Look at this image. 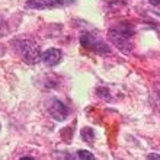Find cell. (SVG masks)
<instances>
[{"label":"cell","mask_w":160,"mask_h":160,"mask_svg":"<svg viewBox=\"0 0 160 160\" xmlns=\"http://www.w3.org/2000/svg\"><path fill=\"white\" fill-rule=\"evenodd\" d=\"M74 0H28L26 6L31 9H50L58 8L63 4H70Z\"/></svg>","instance_id":"1"},{"label":"cell","mask_w":160,"mask_h":160,"mask_svg":"<svg viewBox=\"0 0 160 160\" xmlns=\"http://www.w3.org/2000/svg\"><path fill=\"white\" fill-rule=\"evenodd\" d=\"M21 54L28 63H37L39 60V51L38 48L29 41H22L21 42Z\"/></svg>","instance_id":"2"},{"label":"cell","mask_w":160,"mask_h":160,"mask_svg":"<svg viewBox=\"0 0 160 160\" xmlns=\"http://www.w3.org/2000/svg\"><path fill=\"white\" fill-rule=\"evenodd\" d=\"M50 114L54 117L55 119H58V121H63L68 114V109L67 106L61 103L60 101H52L51 102V106H50Z\"/></svg>","instance_id":"3"},{"label":"cell","mask_w":160,"mask_h":160,"mask_svg":"<svg viewBox=\"0 0 160 160\" xmlns=\"http://www.w3.org/2000/svg\"><path fill=\"white\" fill-rule=\"evenodd\" d=\"M41 58L47 66H55V64H58L61 61V51L55 50V48H50L42 54Z\"/></svg>","instance_id":"4"},{"label":"cell","mask_w":160,"mask_h":160,"mask_svg":"<svg viewBox=\"0 0 160 160\" xmlns=\"http://www.w3.org/2000/svg\"><path fill=\"white\" fill-rule=\"evenodd\" d=\"M79 154H77V157H80V159H93V156L90 154V153L84 152V150H82V152H77Z\"/></svg>","instance_id":"5"},{"label":"cell","mask_w":160,"mask_h":160,"mask_svg":"<svg viewBox=\"0 0 160 160\" xmlns=\"http://www.w3.org/2000/svg\"><path fill=\"white\" fill-rule=\"evenodd\" d=\"M152 4H160V0H150Z\"/></svg>","instance_id":"6"}]
</instances>
